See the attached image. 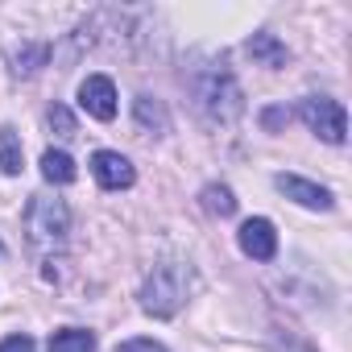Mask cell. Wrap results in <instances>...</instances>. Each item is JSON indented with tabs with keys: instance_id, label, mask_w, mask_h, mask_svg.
<instances>
[{
	"instance_id": "cell-1",
	"label": "cell",
	"mask_w": 352,
	"mask_h": 352,
	"mask_svg": "<svg viewBox=\"0 0 352 352\" xmlns=\"http://www.w3.org/2000/svg\"><path fill=\"white\" fill-rule=\"evenodd\" d=\"M187 91L212 124H232L245 112V91L224 58H199L187 71Z\"/></svg>"
},
{
	"instance_id": "cell-17",
	"label": "cell",
	"mask_w": 352,
	"mask_h": 352,
	"mask_svg": "<svg viewBox=\"0 0 352 352\" xmlns=\"http://www.w3.org/2000/svg\"><path fill=\"white\" fill-rule=\"evenodd\" d=\"M116 352H166V348H162L157 340H124Z\"/></svg>"
},
{
	"instance_id": "cell-10",
	"label": "cell",
	"mask_w": 352,
	"mask_h": 352,
	"mask_svg": "<svg viewBox=\"0 0 352 352\" xmlns=\"http://www.w3.org/2000/svg\"><path fill=\"white\" fill-rule=\"evenodd\" d=\"M75 157L67 153V149H46L42 153V179L46 183H54V187H67V183H75Z\"/></svg>"
},
{
	"instance_id": "cell-18",
	"label": "cell",
	"mask_w": 352,
	"mask_h": 352,
	"mask_svg": "<svg viewBox=\"0 0 352 352\" xmlns=\"http://www.w3.org/2000/svg\"><path fill=\"white\" fill-rule=\"evenodd\" d=\"M0 253H5V249H0Z\"/></svg>"
},
{
	"instance_id": "cell-14",
	"label": "cell",
	"mask_w": 352,
	"mask_h": 352,
	"mask_svg": "<svg viewBox=\"0 0 352 352\" xmlns=\"http://www.w3.org/2000/svg\"><path fill=\"white\" fill-rule=\"evenodd\" d=\"M199 199H204V208H208L212 216H220V220L236 212V195H232L224 183H212V187H204V195H199Z\"/></svg>"
},
{
	"instance_id": "cell-6",
	"label": "cell",
	"mask_w": 352,
	"mask_h": 352,
	"mask_svg": "<svg viewBox=\"0 0 352 352\" xmlns=\"http://www.w3.org/2000/svg\"><path fill=\"white\" fill-rule=\"evenodd\" d=\"M79 104H83L87 116L112 120V116H116V83H112L108 75H87V79L79 83Z\"/></svg>"
},
{
	"instance_id": "cell-5",
	"label": "cell",
	"mask_w": 352,
	"mask_h": 352,
	"mask_svg": "<svg viewBox=\"0 0 352 352\" xmlns=\"http://www.w3.org/2000/svg\"><path fill=\"white\" fill-rule=\"evenodd\" d=\"M91 174H96V183H100L104 191H124V187L137 183L133 162H129L124 153H116V149H100V153H91Z\"/></svg>"
},
{
	"instance_id": "cell-13",
	"label": "cell",
	"mask_w": 352,
	"mask_h": 352,
	"mask_svg": "<svg viewBox=\"0 0 352 352\" xmlns=\"http://www.w3.org/2000/svg\"><path fill=\"white\" fill-rule=\"evenodd\" d=\"M46 348L50 352H96V336L87 327H63V331L50 336Z\"/></svg>"
},
{
	"instance_id": "cell-7",
	"label": "cell",
	"mask_w": 352,
	"mask_h": 352,
	"mask_svg": "<svg viewBox=\"0 0 352 352\" xmlns=\"http://www.w3.org/2000/svg\"><path fill=\"white\" fill-rule=\"evenodd\" d=\"M274 187H278L286 199H294L298 208H311V212H331V204H336L327 187H319V183H311V179H298V174H278Z\"/></svg>"
},
{
	"instance_id": "cell-3",
	"label": "cell",
	"mask_w": 352,
	"mask_h": 352,
	"mask_svg": "<svg viewBox=\"0 0 352 352\" xmlns=\"http://www.w3.org/2000/svg\"><path fill=\"white\" fill-rule=\"evenodd\" d=\"M25 236L38 253H58L67 249V236H71V212L63 199L54 195H34L30 208H25Z\"/></svg>"
},
{
	"instance_id": "cell-11",
	"label": "cell",
	"mask_w": 352,
	"mask_h": 352,
	"mask_svg": "<svg viewBox=\"0 0 352 352\" xmlns=\"http://www.w3.org/2000/svg\"><path fill=\"white\" fill-rule=\"evenodd\" d=\"M133 112H137V124H141L145 133H153V137H166V133H170V116H166V108H162L153 96H137V100H133Z\"/></svg>"
},
{
	"instance_id": "cell-4",
	"label": "cell",
	"mask_w": 352,
	"mask_h": 352,
	"mask_svg": "<svg viewBox=\"0 0 352 352\" xmlns=\"http://www.w3.org/2000/svg\"><path fill=\"white\" fill-rule=\"evenodd\" d=\"M298 116L307 120V129H311L319 141L344 145V137H348V112H344L340 100H331V96H307V100L298 104Z\"/></svg>"
},
{
	"instance_id": "cell-16",
	"label": "cell",
	"mask_w": 352,
	"mask_h": 352,
	"mask_svg": "<svg viewBox=\"0 0 352 352\" xmlns=\"http://www.w3.org/2000/svg\"><path fill=\"white\" fill-rule=\"evenodd\" d=\"M0 352H38V344H34L25 331H17V336H5V340H0Z\"/></svg>"
},
{
	"instance_id": "cell-12",
	"label": "cell",
	"mask_w": 352,
	"mask_h": 352,
	"mask_svg": "<svg viewBox=\"0 0 352 352\" xmlns=\"http://www.w3.org/2000/svg\"><path fill=\"white\" fill-rule=\"evenodd\" d=\"M21 166H25V149H21V137H17V129H0V170L9 174V179H17L21 174Z\"/></svg>"
},
{
	"instance_id": "cell-15",
	"label": "cell",
	"mask_w": 352,
	"mask_h": 352,
	"mask_svg": "<svg viewBox=\"0 0 352 352\" xmlns=\"http://www.w3.org/2000/svg\"><path fill=\"white\" fill-rule=\"evenodd\" d=\"M46 124L54 129V137H75V116H71L63 104H50V112H46Z\"/></svg>"
},
{
	"instance_id": "cell-8",
	"label": "cell",
	"mask_w": 352,
	"mask_h": 352,
	"mask_svg": "<svg viewBox=\"0 0 352 352\" xmlns=\"http://www.w3.org/2000/svg\"><path fill=\"white\" fill-rule=\"evenodd\" d=\"M236 241H241V253L253 257V261H270V257L278 253V232H274V224H270L265 216L245 220L241 232H236Z\"/></svg>"
},
{
	"instance_id": "cell-9",
	"label": "cell",
	"mask_w": 352,
	"mask_h": 352,
	"mask_svg": "<svg viewBox=\"0 0 352 352\" xmlns=\"http://www.w3.org/2000/svg\"><path fill=\"white\" fill-rule=\"evenodd\" d=\"M245 50H249L253 63H261V67H270V71H282V67L290 63V50H286L274 34H253V38L245 42Z\"/></svg>"
},
{
	"instance_id": "cell-2",
	"label": "cell",
	"mask_w": 352,
	"mask_h": 352,
	"mask_svg": "<svg viewBox=\"0 0 352 352\" xmlns=\"http://www.w3.org/2000/svg\"><path fill=\"white\" fill-rule=\"evenodd\" d=\"M187 286H191L187 265H179V261L153 265L145 274V286H141V311L145 315H157V319L179 315V307L187 302Z\"/></svg>"
}]
</instances>
